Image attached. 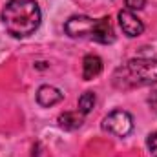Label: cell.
<instances>
[{
  "mask_svg": "<svg viewBox=\"0 0 157 157\" xmlns=\"http://www.w3.org/2000/svg\"><path fill=\"white\" fill-rule=\"evenodd\" d=\"M0 18L11 37L26 39L39 29L42 13L35 0H9L4 6Z\"/></svg>",
  "mask_w": 157,
  "mask_h": 157,
  "instance_id": "6da1fadb",
  "label": "cell"
},
{
  "mask_svg": "<svg viewBox=\"0 0 157 157\" xmlns=\"http://www.w3.org/2000/svg\"><path fill=\"white\" fill-rule=\"evenodd\" d=\"M113 84L121 90L157 84V59H148V57L130 59L126 64L115 70Z\"/></svg>",
  "mask_w": 157,
  "mask_h": 157,
  "instance_id": "7a4b0ae2",
  "label": "cell"
},
{
  "mask_svg": "<svg viewBox=\"0 0 157 157\" xmlns=\"http://www.w3.org/2000/svg\"><path fill=\"white\" fill-rule=\"evenodd\" d=\"M64 29L71 39H90L101 44H112L115 40L110 17L90 18L86 15H75L68 18V22L64 24Z\"/></svg>",
  "mask_w": 157,
  "mask_h": 157,
  "instance_id": "3957f363",
  "label": "cell"
},
{
  "mask_svg": "<svg viewBox=\"0 0 157 157\" xmlns=\"http://www.w3.org/2000/svg\"><path fill=\"white\" fill-rule=\"evenodd\" d=\"M102 130L115 137H126L133 130V117L126 110H113L104 117Z\"/></svg>",
  "mask_w": 157,
  "mask_h": 157,
  "instance_id": "277c9868",
  "label": "cell"
},
{
  "mask_svg": "<svg viewBox=\"0 0 157 157\" xmlns=\"http://www.w3.org/2000/svg\"><path fill=\"white\" fill-rule=\"evenodd\" d=\"M119 26H121L122 33H124L126 37H130V39L139 37V35H143V31H144L143 20H141L133 11H130V9H121V11H119Z\"/></svg>",
  "mask_w": 157,
  "mask_h": 157,
  "instance_id": "5b68a950",
  "label": "cell"
},
{
  "mask_svg": "<svg viewBox=\"0 0 157 157\" xmlns=\"http://www.w3.org/2000/svg\"><path fill=\"white\" fill-rule=\"evenodd\" d=\"M62 99H64V93L59 88L49 86V84L40 86L39 91H37V102H39L40 106H44V108H49V106L60 102Z\"/></svg>",
  "mask_w": 157,
  "mask_h": 157,
  "instance_id": "8992f818",
  "label": "cell"
},
{
  "mask_svg": "<svg viewBox=\"0 0 157 157\" xmlns=\"http://www.w3.org/2000/svg\"><path fill=\"white\" fill-rule=\"evenodd\" d=\"M101 71H102V59L99 55L90 53V55H86L82 59V78L84 80L95 78Z\"/></svg>",
  "mask_w": 157,
  "mask_h": 157,
  "instance_id": "52a82bcc",
  "label": "cell"
},
{
  "mask_svg": "<svg viewBox=\"0 0 157 157\" xmlns=\"http://www.w3.org/2000/svg\"><path fill=\"white\" fill-rule=\"evenodd\" d=\"M57 122H59V126L62 130H77V128L82 126L84 119H82L80 112H64V113L59 115Z\"/></svg>",
  "mask_w": 157,
  "mask_h": 157,
  "instance_id": "ba28073f",
  "label": "cell"
},
{
  "mask_svg": "<svg viewBox=\"0 0 157 157\" xmlns=\"http://www.w3.org/2000/svg\"><path fill=\"white\" fill-rule=\"evenodd\" d=\"M95 102H97V97L93 91H84L80 97H78V112L82 115L90 113L93 108H95Z\"/></svg>",
  "mask_w": 157,
  "mask_h": 157,
  "instance_id": "9c48e42d",
  "label": "cell"
},
{
  "mask_svg": "<svg viewBox=\"0 0 157 157\" xmlns=\"http://www.w3.org/2000/svg\"><path fill=\"white\" fill-rule=\"evenodd\" d=\"M146 144H148V150H150L152 157H157V132H154V133L148 135Z\"/></svg>",
  "mask_w": 157,
  "mask_h": 157,
  "instance_id": "30bf717a",
  "label": "cell"
},
{
  "mask_svg": "<svg viewBox=\"0 0 157 157\" xmlns=\"http://www.w3.org/2000/svg\"><path fill=\"white\" fill-rule=\"evenodd\" d=\"M124 2H126V9H130V11H139L146 4V0H124Z\"/></svg>",
  "mask_w": 157,
  "mask_h": 157,
  "instance_id": "8fae6325",
  "label": "cell"
},
{
  "mask_svg": "<svg viewBox=\"0 0 157 157\" xmlns=\"http://www.w3.org/2000/svg\"><path fill=\"white\" fill-rule=\"evenodd\" d=\"M148 106L157 113V90H154V91L148 95Z\"/></svg>",
  "mask_w": 157,
  "mask_h": 157,
  "instance_id": "7c38bea8",
  "label": "cell"
}]
</instances>
